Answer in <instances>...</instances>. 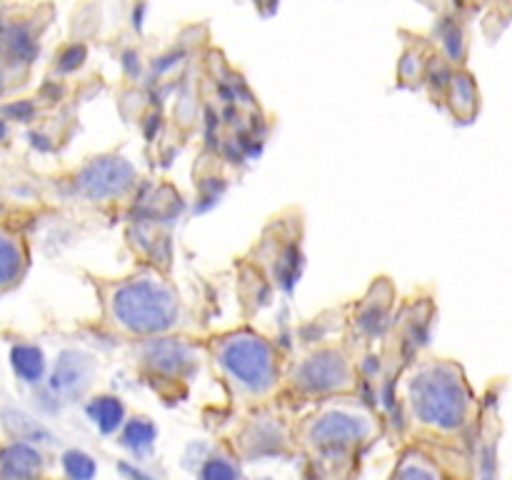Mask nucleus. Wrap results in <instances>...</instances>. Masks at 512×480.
I'll list each match as a JSON object with an SVG mask.
<instances>
[{
  "label": "nucleus",
  "mask_w": 512,
  "mask_h": 480,
  "mask_svg": "<svg viewBox=\"0 0 512 480\" xmlns=\"http://www.w3.org/2000/svg\"><path fill=\"white\" fill-rule=\"evenodd\" d=\"M105 320L120 333L135 338L168 333L178 325L180 300L165 280L140 273L110 285L103 298Z\"/></svg>",
  "instance_id": "nucleus-1"
},
{
  "label": "nucleus",
  "mask_w": 512,
  "mask_h": 480,
  "mask_svg": "<svg viewBox=\"0 0 512 480\" xmlns=\"http://www.w3.org/2000/svg\"><path fill=\"white\" fill-rule=\"evenodd\" d=\"M153 435H155L153 425H150L145 418H138L133 420V423H128V430H125L123 438L130 448H148Z\"/></svg>",
  "instance_id": "nucleus-10"
},
{
  "label": "nucleus",
  "mask_w": 512,
  "mask_h": 480,
  "mask_svg": "<svg viewBox=\"0 0 512 480\" xmlns=\"http://www.w3.org/2000/svg\"><path fill=\"white\" fill-rule=\"evenodd\" d=\"M90 418L98 425L103 433H113L115 428H120L123 423V403L118 398H110V395H103V398H95L88 408Z\"/></svg>",
  "instance_id": "nucleus-8"
},
{
  "label": "nucleus",
  "mask_w": 512,
  "mask_h": 480,
  "mask_svg": "<svg viewBox=\"0 0 512 480\" xmlns=\"http://www.w3.org/2000/svg\"><path fill=\"white\" fill-rule=\"evenodd\" d=\"M213 358L220 378L238 398L263 400L278 385L280 365L275 348L253 330H235L215 338Z\"/></svg>",
  "instance_id": "nucleus-3"
},
{
  "label": "nucleus",
  "mask_w": 512,
  "mask_h": 480,
  "mask_svg": "<svg viewBox=\"0 0 512 480\" xmlns=\"http://www.w3.org/2000/svg\"><path fill=\"white\" fill-rule=\"evenodd\" d=\"M10 358H13L15 373L23 380H28V383H35L43 375V355H40L35 345H18Z\"/></svg>",
  "instance_id": "nucleus-9"
},
{
  "label": "nucleus",
  "mask_w": 512,
  "mask_h": 480,
  "mask_svg": "<svg viewBox=\"0 0 512 480\" xmlns=\"http://www.w3.org/2000/svg\"><path fill=\"white\" fill-rule=\"evenodd\" d=\"M365 433H368V420L348 410L328 408L310 418L305 443L313 453L330 460L343 453H353L355 445L363 443Z\"/></svg>",
  "instance_id": "nucleus-4"
},
{
  "label": "nucleus",
  "mask_w": 512,
  "mask_h": 480,
  "mask_svg": "<svg viewBox=\"0 0 512 480\" xmlns=\"http://www.w3.org/2000/svg\"><path fill=\"white\" fill-rule=\"evenodd\" d=\"M25 253L13 235L0 230V285H13L23 275Z\"/></svg>",
  "instance_id": "nucleus-7"
},
{
  "label": "nucleus",
  "mask_w": 512,
  "mask_h": 480,
  "mask_svg": "<svg viewBox=\"0 0 512 480\" xmlns=\"http://www.w3.org/2000/svg\"><path fill=\"white\" fill-rule=\"evenodd\" d=\"M410 418L435 433H458L468 423L473 395L453 363H428L410 378Z\"/></svg>",
  "instance_id": "nucleus-2"
},
{
  "label": "nucleus",
  "mask_w": 512,
  "mask_h": 480,
  "mask_svg": "<svg viewBox=\"0 0 512 480\" xmlns=\"http://www.w3.org/2000/svg\"><path fill=\"white\" fill-rule=\"evenodd\" d=\"M65 470H68V475H78V478H85V475H93L95 473V463L88 458V455L78 453V450H73V453H65Z\"/></svg>",
  "instance_id": "nucleus-11"
},
{
  "label": "nucleus",
  "mask_w": 512,
  "mask_h": 480,
  "mask_svg": "<svg viewBox=\"0 0 512 480\" xmlns=\"http://www.w3.org/2000/svg\"><path fill=\"white\" fill-rule=\"evenodd\" d=\"M293 385L305 395H338L353 385L348 355L338 348H320L298 363Z\"/></svg>",
  "instance_id": "nucleus-5"
},
{
  "label": "nucleus",
  "mask_w": 512,
  "mask_h": 480,
  "mask_svg": "<svg viewBox=\"0 0 512 480\" xmlns=\"http://www.w3.org/2000/svg\"><path fill=\"white\" fill-rule=\"evenodd\" d=\"M40 455L38 450H33L30 445L23 443H13L5 445L0 450V475L10 478V475H35L40 470Z\"/></svg>",
  "instance_id": "nucleus-6"
}]
</instances>
